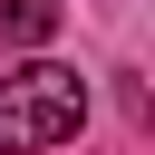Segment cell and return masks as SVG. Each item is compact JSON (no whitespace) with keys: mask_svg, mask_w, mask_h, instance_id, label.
<instances>
[{"mask_svg":"<svg viewBox=\"0 0 155 155\" xmlns=\"http://www.w3.org/2000/svg\"><path fill=\"white\" fill-rule=\"evenodd\" d=\"M58 29V0H0V39H19V48H39Z\"/></svg>","mask_w":155,"mask_h":155,"instance_id":"2","label":"cell"},{"mask_svg":"<svg viewBox=\"0 0 155 155\" xmlns=\"http://www.w3.org/2000/svg\"><path fill=\"white\" fill-rule=\"evenodd\" d=\"M87 126V78L58 58H29L0 78V155H48Z\"/></svg>","mask_w":155,"mask_h":155,"instance_id":"1","label":"cell"}]
</instances>
